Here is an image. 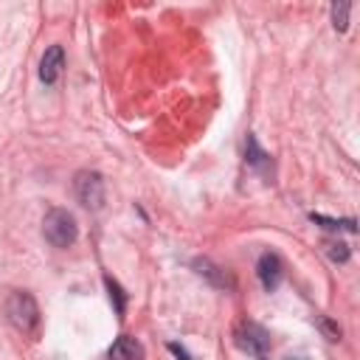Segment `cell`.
Segmentation results:
<instances>
[{
    "label": "cell",
    "mask_w": 360,
    "mask_h": 360,
    "mask_svg": "<svg viewBox=\"0 0 360 360\" xmlns=\"http://www.w3.org/2000/svg\"><path fill=\"white\" fill-rule=\"evenodd\" d=\"M3 309H6L8 323H11L17 332H22V335H37V329H39V307H37V301H34L31 292H25V290H11L8 298H6V304H3Z\"/></svg>",
    "instance_id": "obj_1"
},
{
    "label": "cell",
    "mask_w": 360,
    "mask_h": 360,
    "mask_svg": "<svg viewBox=\"0 0 360 360\" xmlns=\"http://www.w3.org/2000/svg\"><path fill=\"white\" fill-rule=\"evenodd\" d=\"M42 233L53 248H70L79 236L76 217L68 208H51L42 219Z\"/></svg>",
    "instance_id": "obj_2"
},
{
    "label": "cell",
    "mask_w": 360,
    "mask_h": 360,
    "mask_svg": "<svg viewBox=\"0 0 360 360\" xmlns=\"http://www.w3.org/2000/svg\"><path fill=\"white\" fill-rule=\"evenodd\" d=\"M73 191L76 200L87 208V211H98L104 205V177L93 169H82L73 177Z\"/></svg>",
    "instance_id": "obj_3"
},
{
    "label": "cell",
    "mask_w": 360,
    "mask_h": 360,
    "mask_svg": "<svg viewBox=\"0 0 360 360\" xmlns=\"http://www.w3.org/2000/svg\"><path fill=\"white\" fill-rule=\"evenodd\" d=\"M233 340H236V346H239L242 352L256 354V357H264V352L270 349V335H267V329L259 326V323H253V321H242V323H236V329H233Z\"/></svg>",
    "instance_id": "obj_4"
},
{
    "label": "cell",
    "mask_w": 360,
    "mask_h": 360,
    "mask_svg": "<svg viewBox=\"0 0 360 360\" xmlns=\"http://www.w3.org/2000/svg\"><path fill=\"white\" fill-rule=\"evenodd\" d=\"M256 276L262 281V287L270 292L281 284V276H284V267H281V259L276 253H262L259 262H256Z\"/></svg>",
    "instance_id": "obj_5"
},
{
    "label": "cell",
    "mask_w": 360,
    "mask_h": 360,
    "mask_svg": "<svg viewBox=\"0 0 360 360\" xmlns=\"http://www.w3.org/2000/svg\"><path fill=\"white\" fill-rule=\"evenodd\" d=\"M62 68H65V51L62 45H51L39 59V79L45 84H56L62 76Z\"/></svg>",
    "instance_id": "obj_6"
},
{
    "label": "cell",
    "mask_w": 360,
    "mask_h": 360,
    "mask_svg": "<svg viewBox=\"0 0 360 360\" xmlns=\"http://www.w3.org/2000/svg\"><path fill=\"white\" fill-rule=\"evenodd\" d=\"M110 360H143V346H141V340L138 338H132V335H118L115 340H112V346H110Z\"/></svg>",
    "instance_id": "obj_7"
},
{
    "label": "cell",
    "mask_w": 360,
    "mask_h": 360,
    "mask_svg": "<svg viewBox=\"0 0 360 360\" xmlns=\"http://www.w3.org/2000/svg\"><path fill=\"white\" fill-rule=\"evenodd\" d=\"M194 270H197L202 278H208L214 287L233 290V278H231V273H228V270H222L219 264H214L211 259H194Z\"/></svg>",
    "instance_id": "obj_8"
},
{
    "label": "cell",
    "mask_w": 360,
    "mask_h": 360,
    "mask_svg": "<svg viewBox=\"0 0 360 360\" xmlns=\"http://www.w3.org/2000/svg\"><path fill=\"white\" fill-rule=\"evenodd\" d=\"M245 160H248L250 166H256V169H267V166H270V155L259 149V143H256L253 135L245 138Z\"/></svg>",
    "instance_id": "obj_9"
},
{
    "label": "cell",
    "mask_w": 360,
    "mask_h": 360,
    "mask_svg": "<svg viewBox=\"0 0 360 360\" xmlns=\"http://www.w3.org/2000/svg\"><path fill=\"white\" fill-rule=\"evenodd\" d=\"M104 284H107V290H110V301L115 304V315L124 318V312H127V292L121 290V284H118L112 276H104Z\"/></svg>",
    "instance_id": "obj_10"
},
{
    "label": "cell",
    "mask_w": 360,
    "mask_h": 360,
    "mask_svg": "<svg viewBox=\"0 0 360 360\" xmlns=\"http://www.w3.org/2000/svg\"><path fill=\"white\" fill-rule=\"evenodd\" d=\"M349 11H352L349 3H332V25H335V31H346V25H349Z\"/></svg>",
    "instance_id": "obj_11"
},
{
    "label": "cell",
    "mask_w": 360,
    "mask_h": 360,
    "mask_svg": "<svg viewBox=\"0 0 360 360\" xmlns=\"http://www.w3.org/2000/svg\"><path fill=\"white\" fill-rule=\"evenodd\" d=\"M312 222H321L326 231H340V228H346V231H352V233L357 231V228H354V219H340V222H338V219H329V217L312 214Z\"/></svg>",
    "instance_id": "obj_12"
},
{
    "label": "cell",
    "mask_w": 360,
    "mask_h": 360,
    "mask_svg": "<svg viewBox=\"0 0 360 360\" xmlns=\"http://www.w3.org/2000/svg\"><path fill=\"white\" fill-rule=\"evenodd\" d=\"M323 248H326V253H329V259L332 262H349V256H352V250H349V245L346 242H323Z\"/></svg>",
    "instance_id": "obj_13"
},
{
    "label": "cell",
    "mask_w": 360,
    "mask_h": 360,
    "mask_svg": "<svg viewBox=\"0 0 360 360\" xmlns=\"http://www.w3.org/2000/svg\"><path fill=\"white\" fill-rule=\"evenodd\" d=\"M318 326L326 332V338H329V340H340V326H338V323H332L329 318H318Z\"/></svg>",
    "instance_id": "obj_14"
},
{
    "label": "cell",
    "mask_w": 360,
    "mask_h": 360,
    "mask_svg": "<svg viewBox=\"0 0 360 360\" xmlns=\"http://www.w3.org/2000/svg\"><path fill=\"white\" fill-rule=\"evenodd\" d=\"M169 352H174V354H177L180 360H191V357H188V352H186V349H183L180 343H169Z\"/></svg>",
    "instance_id": "obj_15"
},
{
    "label": "cell",
    "mask_w": 360,
    "mask_h": 360,
    "mask_svg": "<svg viewBox=\"0 0 360 360\" xmlns=\"http://www.w3.org/2000/svg\"><path fill=\"white\" fill-rule=\"evenodd\" d=\"M284 360H307V357H301V354H292V357H284Z\"/></svg>",
    "instance_id": "obj_16"
},
{
    "label": "cell",
    "mask_w": 360,
    "mask_h": 360,
    "mask_svg": "<svg viewBox=\"0 0 360 360\" xmlns=\"http://www.w3.org/2000/svg\"><path fill=\"white\" fill-rule=\"evenodd\" d=\"M259 360H264V357H259Z\"/></svg>",
    "instance_id": "obj_17"
}]
</instances>
